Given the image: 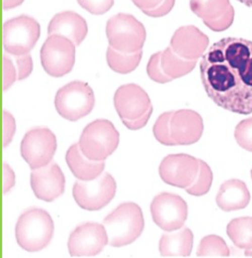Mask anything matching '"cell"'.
Here are the masks:
<instances>
[{"label": "cell", "mask_w": 252, "mask_h": 258, "mask_svg": "<svg viewBox=\"0 0 252 258\" xmlns=\"http://www.w3.org/2000/svg\"><path fill=\"white\" fill-rule=\"evenodd\" d=\"M204 89L215 104L232 113H252V41L224 38L199 63Z\"/></svg>", "instance_id": "6da1fadb"}, {"label": "cell", "mask_w": 252, "mask_h": 258, "mask_svg": "<svg viewBox=\"0 0 252 258\" xmlns=\"http://www.w3.org/2000/svg\"><path fill=\"white\" fill-rule=\"evenodd\" d=\"M109 244L114 247L131 244L144 230V217L142 209L134 203H125L111 212L104 219Z\"/></svg>", "instance_id": "7a4b0ae2"}, {"label": "cell", "mask_w": 252, "mask_h": 258, "mask_svg": "<svg viewBox=\"0 0 252 258\" xmlns=\"http://www.w3.org/2000/svg\"><path fill=\"white\" fill-rule=\"evenodd\" d=\"M54 235V222L47 211L31 208L20 217L15 226L17 244L27 252L45 248Z\"/></svg>", "instance_id": "3957f363"}, {"label": "cell", "mask_w": 252, "mask_h": 258, "mask_svg": "<svg viewBox=\"0 0 252 258\" xmlns=\"http://www.w3.org/2000/svg\"><path fill=\"white\" fill-rule=\"evenodd\" d=\"M79 145L88 159L104 161L117 149L119 133L109 120H94L83 130Z\"/></svg>", "instance_id": "277c9868"}, {"label": "cell", "mask_w": 252, "mask_h": 258, "mask_svg": "<svg viewBox=\"0 0 252 258\" xmlns=\"http://www.w3.org/2000/svg\"><path fill=\"white\" fill-rule=\"evenodd\" d=\"M107 37L110 46L123 53L142 50L146 41V29L131 14H116L107 23Z\"/></svg>", "instance_id": "5b68a950"}, {"label": "cell", "mask_w": 252, "mask_h": 258, "mask_svg": "<svg viewBox=\"0 0 252 258\" xmlns=\"http://www.w3.org/2000/svg\"><path fill=\"white\" fill-rule=\"evenodd\" d=\"M94 102V93L90 86L81 81H74L57 91L55 107L63 118L69 121H77L90 114Z\"/></svg>", "instance_id": "8992f818"}, {"label": "cell", "mask_w": 252, "mask_h": 258, "mask_svg": "<svg viewBox=\"0 0 252 258\" xmlns=\"http://www.w3.org/2000/svg\"><path fill=\"white\" fill-rule=\"evenodd\" d=\"M39 23L27 15H21L4 24V48L13 56L29 54L40 38Z\"/></svg>", "instance_id": "52a82bcc"}, {"label": "cell", "mask_w": 252, "mask_h": 258, "mask_svg": "<svg viewBox=\"0 0 252 258\" xmlns=\"http://www.w3.org/2000/svg\"><path fill=\"white\" fill-rule=\"evenodd\" d=\"M75 44L59 34L48 36L41 48V64L52 77L70 73L75 63Z\"/></svg>", "instance_id": "ba28073f"}, {"label": "cell", "mask_w": 252, "mask_h": 258, "mask_svg": "<svg viewBox=\"0 0 252 258\" xmlns=\"http://www.w3.org/2000/svg\"><path fill=\"white\" fill-rule=\"evenodd\" d=\"M116 194V181L110 174L100 175L90 181H76L73 197L77 206L88 211H97L108 206Z\"/></svg>", "instance_id": "9c48e42d"}, {"label": "cell", "mask_w": 252, "mask_h": 258, "mask_svg": "<svg viewBox=\"0 0 252 258\" xmlns=\"http://www.w3.org/2000/svg\"><path fill=\"white\" fill-rule=\"evenodd\" d=\"M57 149L55 134L47 127H34L25 134L21 154L31 169L45 166L52 162Z\"/></svg>", "instance_id": "30bf717a"}, {"label": "cell", "mask_w": 252, "mask_h": 258, "mask_svg": "<svg viewBox=\"0 0 252 258\" xmlns=\"http://www.w3.org/2000/svg\"><path fill=\"white\" fill-rule=\"evenodd\" d=\"M150 212L156 225L164 231H174L184 226L188 206L179 195L161 193L153 200Z\"/></svg>", "instance_id": "8fae6325"}, {"label": "cell", "mask_w": 252, "mask_h": 258, "mask_svg": "<svg viewBox=\"0 0 252 258\" xmlns=\"http://www.w3.org/2000/svg\"><path fill=\"white\" fill-rule=\"evenodd\" d=\"M109 244L107 229L98 223H84L69 237L68 250L73 257H90L100 254Z\"/></svg>", "instance_id": "7c38bea8"}, {"label": "cell", "mask_w": 252, "mask_h": 258, "mask_svg": "<svg viewBox=\"0 0 252 258\" xmlns=\"http://www.w3.org/2000/svg\"><path fill=\"white\" fill-rule=\"evenodd\" d=\"M114 105L121 121L142 118L154 110L148 94L135 84L120 86L115 92Z\"/></svg>", "instance_id": "4fadbf2b"}, {"label": "cell", "mask_w": 252, "mask_h": 258, "mask_svg": "<svg viewBox=\"0 0 252 258\" xmlns=\"http://www.w3.org/2000/svg\"><path fill=\"white\" fill-rule=\"evenodd\" d=\"M199 168V160L189 154H170L160 164L159 175L167 184L186 188L192 184Z\"/></svg>", "instance_id": "5bb4252c"}, {"label": "cell", "mask_w": 252, "mask_h": 258, "mask_svg": "<svg viewBox=\"0 0 252 258\" xmlns=\"http://www.w3.org/2000/svg\"><path fill=\"white\" fill-rule=\"evenodd\" d=\"M30 183L37 199L49 203L64 194L66 179L57 163L51 162L45 166L32 169Z\"/></svg>", "instance_id": "9a60e30c"}, {"label": "cell", "mask_w": 252, "mask_h": 258, "mask_svg": "<svg viewBox=\"0 0 252 258\" xmlns=\"http://www.w3.org/2000/svg\"><path fill=\"white\" fill-rule=\"evenodd\" d=\"M170 125L172 139L176 146H188L197 143L204 130L202 117L191 109L173 111Z\"/></svg>", "instance_id": "2e32d148"}, {"label": "cell", "mask_w": 252, "mask_h": 258, "mask_svg": "<svg viewBox=\"0 0 252 258\" xmlns=\"http://www.w3.org/2000/svg\"><path fill=\"white\" fill-rule=\"evenodd\" d=\"M210 39L195 26H182L174 32L170 47L184 59L197 60L206 53Z\"/></svg>", "instance_id": "e0dca14e"}, {"label": "cell", "mask_w": 252, "mask_h": 258, "mask_svg": "<svg viewBox=\"0 0 252 258\" xmlns=\"http://www.w3.org/2000/svg\"><path fill=\"white\" fill-rule=\"evenodd\" d=\"M48 36L59 34L71 40L79 46L85 40L88 26L83 17L73 11H65L56 14L48 25Z\"/></svg>", "instance_id": "ac0fdd59"}, {"label": "cell", "mask_w": 252, "mask_h": 258, "mask_svg": "<svg viewBox=\"0 0 252 258\" xmlns=\"http://www.w3.org/2000/svg\"><path fill=\"white\" fill-rule=\"evenodd\" d=\"M216 203L223 211L245 209L250 203V193L246 183L238 179H231L221 184Z\"/></svg>", "instance_id": "d6986e66"}, {"label": "cell", "mask_w": 252, "mask_h": 258, "mask_svg": "<svg viewBox=\"0 0 252 258\" xmlns=\"http://www.w3.org/2000/svg\"><path fill=\"white\" fill-rule=\"evenodd\" d=\"M67 164L72 174L83 181H90L98 178L106 167L104 161H93L82 152L79 144H73L66 154Z\"/></svg>", "instance_id": "ffe728a7"}, {"label": "cell", "mask_w": 252, "mask_h": 258, "mask_svg": "<svg viewBox=\"0 0 252 258\" xmlns=\"http://www.w3.org/2000/svg\"><path fill=\"white\" fill-rule=\"evenodd\" d=\"M193 247V234L188 227H181L162 235L159 242V251L166 257L190 256Z\"/></svg>", "instance_id": "44dd1931"}, {"label": "cell", "mask_w": 252, "mask_h": 258, "mask_svg": "<svg viewBox=\"0 0 252 258\" xmlns=\"http://www.w3.org/2000/svg\"><path fill=\"white\" fill-rule=\"evenodd\" d=\"M196 66V60H188L178 56L171 47L162 51L161 67L169 77L172 80L179 79L192 72Z\"/></svg>", "instance_id": "7402d4cb"}, {"label": "cell", "mask_w": 252, "mask_h": 258, "mask_svg": "<svg viewBox=\"0 0 252 258\" xmlns=\"http://www.w3.org/2000/svg\"><path fill=\"white\" fill-rule=\"evenodd\" d=\"M227 234L237 247L246 250V255L252 250V218L232 220L227 227Z\"/></svg>", "instance_id": "603a6c76"}, {"label": "cell", "mask_w": 252, "mask_h": 258, "mask_svg": "<svg viewBox=\"0 0 252 258\" xmlns=\"http://www.w3.org/2000/svg\"><path fill=\"white\" fill-rule=\"evenodd\" d=\"M142 50L136 53H123L109 46L107 50V61L113 71L120 74L133 72L142 60Z\"/></svg>", "instance_id": "cb8c5ba5"}, {"label": "cell", "mask_w": 252, "mask_h": 258, "mask_svg": "<svg viewBox=\"0 0 252 258\" xmlns=\"http://www.w3.org/2000/svg\"><path fill=\"white\" fill-rule=\"evenodd\" d=\"M230 0H190V9L203 23L214 21L227 13L231 8Z\"/></svg>", "instance_id": "d4e9b609"}, {"label": "cell", "mask_w": 252, "mask_h": 258, "mask_svg": "<svg viewBox=\"0 0 252 258\" xmlns=\"http://www.w3.org/2000/svg\"><path fill=\"white\" fill-rule=\"evenodd\" d=\"M196 255L199 257L205 256H230V248L224 240L216 235H210L204 237L198 245Z\"/></svg>", "instance_id": "484cf974"}, {"label": "cell", "mask_w": 252, "mask_h": 258, "mask_svg": "<svg viewBox=\"0 0 252 258\" xmlns=\"http://www.w3.org/2000/svg\"><path fill=\"white\" fill-rule=\"evenodd\" d=\"M213 183V171L207 163L199 160L198 173L192 184L186 188V192L193 196H203L210 192Z\"/></svg>", "instance_id": "4316f807"}, {"label": "cell", "mask_w": 252, "mask_h": 258, "mask_svg": "<svg viewBox=\"0 0 252 258\" xmlns=\"http://www.w3.org/2000/svg\"><path fill=\"white\" fill-rule=\"evenodd\" d=\"M172 115L173 111H168V113L160 115L153 127V132L156 140L164 146H176L171 135L170 122Z\"/></svg>", "instance_id": "83f0119b"}, {"label": "cell", "mask_w": 252, "mask_h": 258, "mask_svg": "<svg viewBox=\"0 0 252 258\" xmlns=\"http://www.w3.org/2000/svg\"><path fill=\"white\" fill-rule=\"evenodd\" d=\"M234 136L241 148L252 152V117L237 124Z\"/></svg>", "instance_id": "f1b7e54d"}, {"label": "cell", "mask_w": 252, "mask_h": 258, "mask_svg": "<svg viewBox=\"0 0 252 258\" xmlns=\"http://www.w3.org/2000/svg\"><path fill=\"white\" fill-rule=\"evenodd\" d=\"M161 56H162V51H158V53L154 54L150 57L148 64H147V74H148L149 79L156 83L167 84L173 80L162 70Z\"/></svg>", "instance_id": "f546056e"}, {"label": "cell", "mask_w": 252, "mask_h": 258, "mask_svg": "<svg viewBox=\"0 0 252 258\" xmlns=\"http://www.w3.org/2000/svg\"><path fill=\"white\" fill-rule=\"evenodd\" d=\"M77 3L89 13L101 15L111 10L114 0H77Z\"/></svg>", "instance_id": "4dcf8cb0"}, {"label": "cell", "mask_w": 252, "mask_h": 258, "mask_svg": "<svg viewBox=\"0 0 252 258\" xmlns=\"http://www.w3.org/2000/svg\"><path fill=\"white\" fill-rule=\"evenodd\" d=\"M234 17H235V11H234L233 7L230 8V10L223 14L222 16L218 17V19H216L214 21H210V22H205L204 24L207 26L208 28L213 31H217V32H220V31H224L227 30L228 28H230L233 22H234Z\"/></svg>", "instance_id": "1f68e13d"}, {"label": "cell", "mask_w": 252, "mask_h": 258, "mask_svg": "<svg viewBox=\"0 0 252 258\" xmlns=\"http://www.w3.org/2000/svg\"><path fill=\"white\" fill-rule=\"evenodd\" d=\"M16 71H17V80L23 81L31 74L33 63L30 54H25L21 56H15Z\"/></svg>", "instance_id": "d6a6232c"}, {"label": "cell", "mask_w": 252, "mask_h": 258, "mask_svg": "<svg viewBox=\"0 0 252 258\" xmlns=\"http://www.w3.org/2000/svg\"><path fill=\"white\" fill-rule=\"evenodd\" d=\"M17 80V71L12 59L4 56V90L10 88L12 84Z\"/></svg>", "instance_id": "836d02e7"}, {"label": "cell", "mask_w": 252, "mask_h": 258, "mask_svg": "<svg viewBox=\"0 0 252 258\" xmlns=\"http://www.w3.org/2000/svg\"><path fill=\"white\" fill-rule=\"evenodd\" d=\"M15 133V121L14 118L7 110L4 111V147L11 143L12 137Z\"/></svg>", "instance_id": "e575fe53"}, {"label": "cell", "mask_w": 252, "mask_h": 258, "mask_svg": "<svg viewBox=\"0 0 252 258\" xmlns=\"http://www.w3.org/2000/svg\"><path fill=\"white\" fill-rule=\"evenodd\" d=\"M174 5H175V0H163L157 8H155L149 11H146L145 14L150 17H161L169 14L174 8Z\"/></svg>", "instance_id": "d590c367"}, {"label": "cell", "mask_w": 252, "mask_h": 258, "mask_svg": "<svg viewBox=\"0 0 252 258\" xmlns=\"http://www.w3.org/2000/svg\"><path fill=\"white\" fill-rule=\"evenodd\" d=\"M150 116H152V114H147L142 118H138L135 120H130V121H123V123L129 128V130L136 131V130H140V128H143L147 124Z\"/></svg>", "instance_id": "8d00e7d4"}, {"label": "cell", "mask_w": 252, "mask_h": 258, "mask_svg": "<svg viewBox=\"0 0 252 258\" xmlns=\"http://www.w3.org/2000/svg\"><path fill=\"white\" fill-rule=\"evenodd\" d=\"M162 2L163 0H132V3L144 13L157 8Z\"/></svg>", "instance_id": "74e56055"}, {"label": "cell", "mask_w": 252, "mask_h": 258, "mask_svg": "<svg viewBox=\"0 0 252 258\" xmlns=\"http://www.w3.org/2000/svg\"><path fill=\"white\" fill-rule=\"evenodd\" d=\"M24 3V0H4V10H10Z\"/></svg>", "instance_id": "f35d334b"}, {"label": "cell", "mask_w": 252, "mask_h": 258, "mask_svg": "<svg viewBox=\"0 0 252 258\" xmlns=\"http://www.w3.org/2000/svg\"><path fill=\"white\" fill-rule=\"evenodd\" d=\"M238 2L241 3V4H244L245 6H247L249 8H252V0H238Z\"/></svg>", "instance_id": "ab89813d"}, {"label": "cell", "mask_w": 252, "mask_h": 258, "mask_svg": "<svg viewBox=\"0 0 252 258\" xmlns=\"http://www.w3.org/2000/svg\"><path fill=\"white\" fill-rule=\"evenodd\" d=\"M251 178H252V169H251Z\"/></svg>", "instance_id": "60d3db41"}]
</instances>
